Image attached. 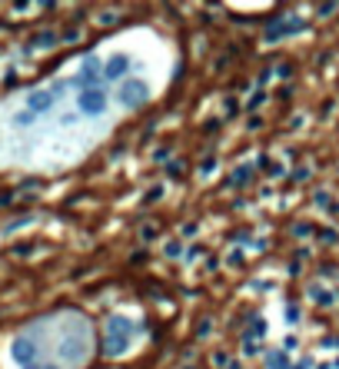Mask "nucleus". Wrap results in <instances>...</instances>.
I'll use <instances>...</instances> for the list:
<instances>
[{"instance_id":"3","label":"nucleus","mask_w":339,"mask_h":369,"mask_svg":"<svg viewBox=\"0 0 339 369\" xmlns=\"http://www.w3.org/2000/svg\"><path fill=\"white\" fill-rule=\"evenodd\" d=\"M50 103H54L50 93H34V97H30V110H47Z\"/></svg>"},{"instance_id":"4","label":"nucleus","mask_w":339,"mask_h":369,"mask_svg":"<svg viewBox=\"0 0 339 369\" xmlns=\"http://www.w3.org/2000/svg\"><path fill=\"white\" fill-rule=\"evenodd\" d=\"M123 67H130V64H126V57H113V60H110L107 77H120V74H123Z\"/></svg>"},{"instance_id":"1","label":"nucleus","mask_w":339,"mask_h":369,"mask_svg":"<svg viewBox=\"0 0 339 369\" xmlns=\"http://www.w3.org/2000/svg\"><path fill=\"white\" fill-rule=\"evenodd\" d=\"M80 110H87V113H100V110H103V93H100V90H87V93L80 97Z\"/></svg>"},{"instance_id":"2","label":"nucleus","mask_w":339,"mask_h":369,"mask_svg":"<svg viewBox=\"0 0 339 369\" xmlns=\"http://www.w3.org/2000/svg\"><path fill=\"white\" fill-rule=\"evenodd\" d=\"M143 93H146L143 84H130V87H123V103L136 107V103H143Z\"/></svg>"}]
</instances>
